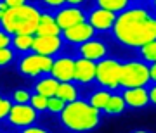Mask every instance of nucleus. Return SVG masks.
Masks as SVG:
<instances>
[{
    "instance_id": "obj_1",
    "label": "nucleus",
    "mask_w": 156,
    "mask_h": 133,
    "mask_svg": "<svg viewBox=\"0 0 156 133\" xmlns=\"http://www.w3.org/2000/svg\"><path fill=\"white\" fill-rule=\"evenodd\" d=\"M113 36L127 47L140 49L156 40V16L144 7H128L118 14Z\"/></svg>"
},
{
    "instance_id": "obj_2",
    "label": "nucleus",
    "mask_w": 156,
    "mask_h": 133,
    "mask_svg": "<svg viewBox=\"0 0 156 133\" xmlns=\"http://www.w3.org/2000/svg\"><path fill=\"white\" fill-rule=\"evenodd\" d=\"M59 116L62 124L75 133L90 131L99 126L101 123V111L83 100H75L66 104Z\"/></svg>"
},
{
    "instance_id": "obj_3",
    "label": "nucleus",
    "mask_w": 156,
    "mask_h": 133,
    "mask_svg": "<svg viewBox=\"0 0 156 133\" xmlns=\"http://www.w3.org/2000/svg\"><path fill=\"white\" fill-rule=\"evenodd\" d=\"M42 11L33 4H26L17 9H9L4 14L0 26L9 35H37Z\"/></svg>"
},
{
    "instance_id": "obj_4",
    "label": "nucleus",
    "mask_w": 156,
    "mask_h": 133,
    "mask_svg": "<svg viewBox=\"0 0 156 133\" xmlns=\"http://www.w3.org/2000/svg\"><path fill=\"white\" fill-rule=\"evenodd\" d=\"M151 81L149 66L142 61H130L122 66V83L123 88H139Z\"/></svg>"
},
{
    "instance_id": "obj_5",
    "label": "nucleus",
    "mask_w": 156,
    "mask_h": 133,
    "mask_svg": "<svg viewBox=\"0 0 156 133\" xmlns=\"http://www.w3.org/2000/svg\"><path fill=\"white\" fill-rule=\"evenodd\" d=\"M54 66V57L40 56V54H24L17 64V71L23 76L28 78H40L45 74H50V69Z\"/></svg>"
},
{
    "instance_id": "obj_6",
    "label": "nucleus",
    "mask_w": 156,
    "mask_h": 133,
    "mask_svg": "<svg viewBox=\"0 0 156 133\" xmlns=\"http://www.w3.org/2000/svg\"><path fill=\"white\" fill-rule=\"evenodd\" d=\"M122 62L116 59H102L97 62V73H95V80L101 87L106 90H116L122 87L120 80H122Z\"/></svg>"
},
{
    "instance_id": "obj_7",
    "label": "nucleus",
    "mask_w": 156,
    "mask_h": 133,
    "mask_svg": "<svg viewBox=\"0 0 156 133\" xmlns=\"http://www.w3.org/2000/svg\"><path fill=\"white\" fill-rule=\"evenodd\" d=\"M37 118H38V111L31 104H12L7 121L11 123L12 126L26 128V126H33Z\"/></svg>"
},
{
    "instance_id": "obj_8",
    "label": "nucleus",
    "mask_w": 156,
    "mask_h": 133,
    "mask_svg": "<svg viewBox=\"0 0 156 133\" xmlns=\"http://www.w3.org/2000/svg\"><path fill=\"white\" fill-rule=\"evenodd\" d=\"M54 17H56V22H57V26L61 28V31L87 21L85 11H82L80 7H75V5H64L61 9H57Z\"/></svg>"
},
{
    "instance_id": "obj_9",
    "label": "nucleus",
    "mask_w": 156,
    "mask_h": 133,
    "mask_svg": "<svg viewBox=\"0 0 156 133\" xmlns=\"http://www.w3.org/2000/svg\"><path fill=\"white\" fill-rule=\"evenodd\" d=\"M95 33L97 31L94 29V26L89 21H85V22L76 24V26H71V28L64 29L62 31V38L71 45H82V43H85V42H89V40L94 38Z\"/></svg>"
},
{
    "instance_id": "obj_10",
    "label": "nucleus",
    "mask_w": 156,
    "mask_h": 133,
    "mask_svg": "<svg viewBox=\"0 0 156 133\" xmlns=\"http://www.w3.org/2000/svg\"><path fill=\"white\" fill-rule=\"evenodd\" d=\"M116 17H118V14H115V12L97 7V9L89 12L87 21L94 26L95 31L106 33V31H113V26H115V22H116Z\"/></svg>"
},
{
    "instance_id": "obj_11",
    "label": "nucleus",
    "mask_w": 156,
    "mask_h": 133,
    "mask_svg": "<svg viewBox=\"0 0 156 133\" xmlns=\"http://www.w3.org/2000/svg\"><path fill=\"white\" fill-rule=\"evenodd\" d=\"M62 42H64L62 35H57V36H37L35 35L33 52L35 54H40V56L54 57L61 52Z\"/></svg>"
},
{
    "instance_id": "obj_12",
    "label": "nucleus",
    "mask_w": 156,
    "mask_h": 133,
    "mask_svg": "<svg viewBox=\"0 0 156 133\" xmlns=\"http://www.w3.org/2000/svg\"><path fill=\"white\" fill-rule=\"evenodd\" d=\"M50 76L56 78L59 83H62V81H75V59L73 57L54 59V66L50 69Z\"/></svg>"
},
{
    "instance_id": "obj_13",
    "label": "nucleus",
    "mask_w": 156,
    "mask_h": 133,
    "mask_svg": "<svg viewBox=\"0 0 156 133\" xmlns=\"http://www.w3.org/2000/svg\"><path fill=\"white\" fill-rule=\"evenodd\" d=\"M78 54L83 57V59L99 62V61H102V59H106L108 47H106V43H102L101 40H89V42H85V43L78 45Z\"/></svg>"
},
{
    "instance_id": "obj_14",
    "label": "nucleus",
    "mask_w": 156,
    "mask_h": 133,
    "mask_svg": "<svg viewBox=\"0 0 156 133\" xmlns=\"http://www.w3.org/2000/svg\"><path fill=\"white\" fill-rule=\"evenodd\" d=\"M95 73H97V64L89 59H75V81L82 85H87L95 80Z\"/></svg>"
},
{
    "instance_id": "obj_15",
    "label": "nucleus",
    "mask_w": 156,
    "mask_h": 133,
    "mask_svg": "<svg viewBox=\"0 0 156 133\" xmlns=\"http://www.w3.org/2000/svg\"><path fill=\"white\" fill-rule=\"evenodd\" d=\"M123 99L125 104L132 109H140L149 104V90H146V87H139V88H125L123 92Z\"/></svg>"
},
{
    "instance_id": "obj_16",
    "label": "nucleus",
    "mask_w": 156,
    "mask_h": 133,
    "mask_svg": "<svg viewBox=\"0 0 156 133\" xmlns=\"http://www.w3.org/2000/svg\"><path fill=\"white\" fill-rule=\"evenodd\" d=\"M57 35H62V31L57 26L56 17L49 12H42L38 28H37V36H57Z\"/></svg>"
},
{
    "instance_id": "obj_17",
    "label": "nucleus",
    "mask_w": 156,
    "mask_h": 133,
    "mask_svg": "<svg viewBox=\"0 0 156 133\" xmlns=\"http://www.w3.org/2000/svg\"><path fill=\"white\" fill-rule=\"evenodd\" d=\"M57 87H59V81L56 78H52L50 74H45V76H40L35 83V94L44 95L47 99L54 97L57 92Z\"/></svg>"
},
{
    "instance_id": "obj_18",
    "label": "nucleus",
    "mask_w": 156,
    "mask_h": 133,
    "mask_svg": "<svg viewBox=\"0 0 156 133\" xmlns=\"http://www.w3.org/2000/svg\"><path fill=\"white\" fill-rule=\"evenodd\" d=\"M35 35H14L12 36V49L19 54H30L33 52Z\"/></svg>"
},
{
    "instance_id": "obj_19",
    "label": "nucleus",
    "mask_w": 156,
    "mask_h": 133,
    "mask_svg": "<svg viewBox=\"0 0 156 133\" xmlns=\"http://www.w3.org/2000/svg\"><path fill=\"white\" fill-rule=\"evenodd\" d=\"M56 97L62 99L66 104L75 102V100H78V88L71 83V81H62V83H59V87H57Z\"/></svg>"
},
{
    "instance_id": "obj_20",
    "label": "nucleus",
    "mask_w": 156,
    "mask_h": 133,
    "mask_svg": "<svg viewBox=\"0 0 156 133\" xmlns=\"http://www.w3.org/2000/svg\"><path fill=\"white\" fill-rule=\"evenodd\" d=\"M125 109H127V104H125L123 95H111L109 100H108L106 107L102 109V112L108 114V116H118V114H122Z\"/></svg>"
},
{
    "instance_id": "obj_21",
    "label": "nucleus",
    "mask_w": 156,
    "mask_h": 133,
    "mask_svg": "<svg viewBox=\"0 0 156 133\" xmlns=\"http://www.w3.org/2000/svg\"><path fill=\"white\" fill-rule=\"evenodd\" d=\"M95 2H97V7L111 11L115 14H120L130 7V0H95Z\"/></svg>"
},
{
    "instance_id": "obj_22",
    "label": "nucleus",
    "mask_w": 156,
    "mask_h": 133,
    "mask_svg": "<svg viewBox=\"0 0 156 133\" xmlns=\"http://www.w3.org/2000/svg\"><path fill=\"white\" fill-rule=\"evenodd\" d=\"M109 97H111V92L109 90H97V92H94V94L90 95L89 99V104L94 105L95 109H99V111H102L104 107H106L108 100H109Z\"/></svg>"
},
{
    "instance_id": "obj_23",
    "label": "nucleus",
    "mask_w": 156,
    "mask_h": 133,
    "mask_svg": "<svg viewBox=\"0 0 156 133\" xmlns=\"http://www.w3.org/2000/svg\"><path fill=\"white\" fill-rule=\"evenodd\" d=\"M140 56H142V59H144L146 62L154 64L156 62V40L146 43L144 47H140Z\"/></svg>"
},
{
    "instance_id": "obj_24",
    "label": "nucleus",
    "mask_w": 156,
    "mask_h": 133,
    "mask_svg": "<svg viewBox=\"0 0 156 133\" xmlns=\"http://www.w3.org/2000/svg\"><path fill=\"white\" fill-rule=\"evenodd\" d=\"M16 59V50L12 47H7V49H0V67H5L9 64H12Z\"/></svg>"
},
{
    "instance_id": "obj_25",
    "label": "nucleus",
    "mask_w": 156,
    "mask_h": 133,
    "mask_svg": "<svg viewBox=\"0 0 156 133\" xmlns=\"http://www.w3.org/2000/svg\"><path fill=\"white\" fill-rule=\"evenodd\" d=\"M66 107V102L62 99H59V97H50L49 99V104H47V111L52 112V114H61L62 109Z\"/></svg>"
},
{
    "instance_id": "obj_26",
    "label": "nucleus",
    "mask_w": 156,
    "mask_h": 133,
    "mask_svg": "<svg viewBox=\"0 0 156 133\" xmlns=\"http://www.w3.org/2000/svg\"><path fill=\"white\" fill-rule=\"evenodd\" d=\"M30 104L33 105L37 111H47V104H49V99L44 97V95H38V94H33L31 95V102Z\"/></svg>"
},
{
    "instance_id": "obj_27",
    "label": "nucleus",
    "mask_w": 156,
    "mask_h": 133,
    "mask_svg": "<svg viewBox=\"0 0 156 133\" xmlns=\"http://www.w3.org/2000/svg\"><path fill=\"white\" fill-rule=\"evenodd\" d=\"M12 99L16 104H30L31 102V94H30L28 90H14V94H12Z\"/></svg>"
},
{
    "instance_id": "obj_28",
    "label": "nucleus",
    "mask_w": 156,
    "mask_h": 133,
    "mask_svg": "<svg viewBox=\"0 0 156 133\" xmlns=\"http://www.w3.org/2000/svg\"><path fill=\"white\" fill-rule=\"evenodd\" d=\"M11 109H12V102L7 99V97H2V95H0V121H2V119H7Z\"/></svg>"
},
{
    "instance_id": "obj_29",
    "label": "nucleus",
    "mask_w": 156,
    "mask_h": 133,
    "mask_svg": "<svg viewBox=\"0 0 156 133\" xmlns=\"http://www.w3.org/2000/svg\"><path fill=\"white\" fill-rule=\"evenodd\" d=\"M7 47H12V35H9L0 26V49H7Z\"/></svg>"
},
{
    "instance_id": "obj_30",
    "label": "nucleus",
    "mask_w": 156,
    "mask_h": 133,
    "mask_svg": "<svg viewBox=\"0 0 156 133\" xmlns=\"http://www.w3.org/2000/svg\"><path fill=\"white\" fill-rule=\"evenodd\" d=\"M45 7H49V9H61V7L66 5V0H40Z\"/></svg>"
},
{
    "instance_id": "obj_31",
    "label": "nucleus",
    "mask_w": 156,
    "mask_h": 133,
    "mask_svg": "<svg viewBox=\"0 0 156 133\" xmlns=\"http://www.w3.org/2000/svg\"><path fill=\"white\" fill-rule=\"evenodd\" d=\"M7 4V7L9 9H17V7H23V5H26V4H30L28 0H4Z\"/></svg>"
},
{
    "instance_id": "obj_32",
    "label": "nucleus",
    "mask_w": 156,
    "mask_h": 133,
    "mask_svg": "<svg viewBox=\"0 0 156 133\" xmlns=\"http://www.w3.org/2000/svg\"><path fill=\"white\" fill-rule=\"evenodd\" d=\"M19 133H50V131H47L45 128H40V126H26Z\"/></svg>"
},
{
    "instance_id": "obj_33",
    "label": "nucleus",
    "mask_w": 156,
    "mask_h": 133,
    "mask_svg": "<svg viewBox=\"0 0 156 133\" xmlns=\"http://www.w3.org/2000/svg\"><path fill=\"white\" fill-rule=\"evenodd\" d=\"M149 102L153 105H156V83L151 87V90H149Z\"/></svg>"
},
{
    "instance_id": "obj_34",
    "label": "nucleus",
    "mask_w": 156,
    "mask_h": 133,
    "mask_svg": "<svg viewBox=\"0 0 156 133\" xmlns=\"http://www.w3.org/2000/svg\"><path fill=\"white\" fill-rule=\"evenodd\" d=\"M149 73H151V81H154L156 83V62L149 66Z\"/></svg>"
},
{
    "instance_id": "obj_35",
    "label": "nucleus",
    "mask_w": 156,
    "mask_h": 133,
    "mask_svg": "<svg viewBox=\"0 0 156 133\" xmlns=\"http://www.w3.org/2000/svg\"><path fill=\"white\" fill-rule=\"evenodd\" d=\"M85 0H66V5H75V7H80L83 4Z\"/></svg>"
},
{
    "instance_id": "obj_36",
    "label": "nucleus",
    "mask_w": 156,
    "mask_h": 133,
    "mask_svg": "<svg viewBox=\"0 0 156 133\" xmlns=\"http://www.w3.org/2000/svg\"><path fill=\"white\" fill-rule=\"evenodd\" d=\"M0 11H4V12L9 11V7H7V4L4 2V0H0Z\"/></svg>"
},
{
    "instance_id": "obj_37",
    "label": "nucleus",
    "mask_w": 156,
    "mask_h": 133,
    "mask_svg": "<svg viewBox=\"0 0 156 133\" xmlns=\"http://www.w3.org/2000/svg\"><path fill=\"white\" fill-rule=\"evenodd\" d=\"M134 133H149V131H146V130H137V131H134Z\"/></svg>"
},
{
    "instance_id": "obj_38",
    "label": "nucleus",
    "mask_w": 156,
    "mask_h": 133,
    "mask_svg": "<svg viewBox=\"0 0 156 133\" xmlns=\"http://www.w3.org/2000/svg\"><path fill=\"white\" fill-rule=\"evenodd\" d=\"M153 7H154V9H156V0H153Z\"/></svg>"
},
{
    "instance_id": "obj_39",
    "label": "nucleus",
    "mask_w": 156,
    "mask_h": 133,
    "mask_svg": "<svg viewBox=\"0 0 156 133\" xmlns=\"http://www.w3.org/2000/svg\"><path fill=\"white\" fill-rule=\"evenodd\" d=\"M0 133H2V131H0Z\"/></svg>"
}]
</instances>
